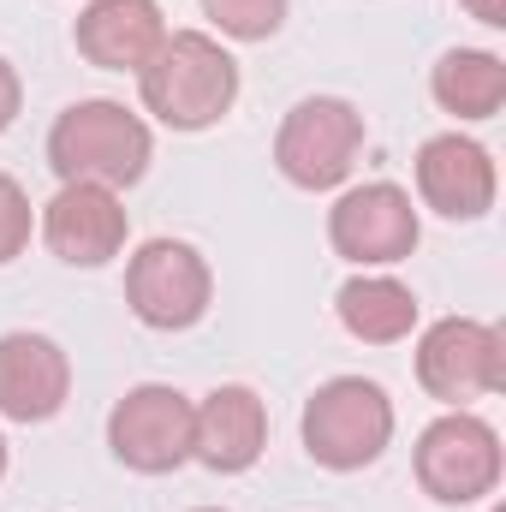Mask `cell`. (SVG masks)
I'll list each match as a JSON object with an SVG mask.
<instances>
[{"label":"cell","mask_w":506,"mask_h":512,"mask_svg":"<svg viewBox=\"0 0 506 512\" xmlns=\"http://www.w3.org/2000/svg\"><path fill=\"white\" fill-rule=\"evenodd\" d=\"M18 108H24V84H18V66L0 54V131L18 120Z\"/></svg>","instance_id":"d6986e66"},{"label":"cell","mask_w":506,"mask_h":512,"mask_svg":"<svg viewBox=\"0 0 506 512\" xmlns=\"http://www.w3.org/2000/svg\"><path fill=\"white\" fill-rule=\"evenodd\" d=\"M209 298H215V274H209L203 251L185 239H149L126 262V304L155 334L197 328L209 316Z\"/></svg>","instance_id":"8992f818"},{"label":"cell","mask_w":506,"mask_h":512,"mask_svg":"<svg viewBox=\"0 0 506 512\" xmlns=\"http://www.w3.org/2000/svg\"><path fill=\"white\" fill-rule=\"evenodd\" d=\"M0 477H6V435H0Z\"/></svg>","instance_id":"44dd1931"},{"label":"cell","mask_w":506,"mask_h":512,"mask_svg":"<svg viewBox=\"0 0 506 512\" xmlns=\"http://www.w3.org/2000/svg\"><path fill=\"white\" fill-rule=\"evenodd\" d=\"M286 6L292 0H203V18L233 42H268L286 24Z\"/></svg>","instance_id":"e0dca14e"},{"label":"cell","mask_w":506,"mask_h":512,"mask_svg":"<svg viewBox=\"0 0 506 512\" xmlns=\"http://www.w3.org/2000/svg\"><path fill=\"white\" fill-rule=\"evenodd\" d=\"M108 447L126 471L167 477L191 459V399L167 382H143L108 411Z\"/></svg>","instance_id":"ba28073f"},{"label":"cell","mask_w":506,"mask_h":512,"mask_svg":"<svg viewBox=\"0 0 506 512\" xmlns=\"http://www.w3.org/2000/svg\"><path fill=\"white\" fill-rule=\"evenodd\" d=\"M417 382L429 399L465 411L471 399L483 393H501L506 387V340L495 322H477V316H441L423 328L417 340Z\"/></svg>","instance_id":"5b68a950"},{"label":"cell","mask_w":506,"mask_h":512,"mask_svg":"<svg viewBox=\"0 0 506 512\" xmlns=\"http://www.w3.org/2000/svg\"><path fill=\"white\" fill-rule=\"evenodd\" d=\"M495 191H501V173H495V155L477 143V137H459V131H441L417 149V197L447 215V221H483L495 209Z\"/></svg>","instance_id":"30bf717a"},{"label":"cell","mask_w":506,"mask_h":512,"mask_svg":"<svg viewBox=\"0 0 506 512\" xmlns=\"http://www.w3.org/2000/svg\"><path fill=\"white\" fill-rule=\"evenodd\" d=\"M197 512H221V507H197Z\"/></svg>","instance_id":"7402d4cb"},{"label":"cell","mask_w":506,"mask_h":512,"mask_svg":"<svg viewBox=\"0 0 506 512\" xmlns=\"http://www.w3.org/2000/svg\"><path fill=\"white\" fill-rule=\"evenodd\" d=\"M393 441V399L364 376H334L304 399V453L322 471H364Z\"/></svg>","instance_id":"3957f363"},{"label":"cell","mask_w":506,"mask_h":512,"mask_svg":"<svg viewBox=\"0 0 506 512\" xmlns=\"http://www.w3.org/2000/svg\"><path fill=\"white\" fill-rule=\"evenodd\" d=\"M417 483L441 507H471L501 483V435L471 411H447L417 435Z\"/></svg>","instance_id":"52a82bcc"},{"label":"cell","mask_w":506,"mask_h":512,"mask_svg":"<svg viewBox=\"0 0 506 512\" xmlns=\"http://www.w3.org/2000/svg\"><path fill=\"white\" fill-rule=\"evenodd\" d=\"M72 42L102 72H143L149 54L167 42V18L155 0H90L72 24Z\"/></svg>","instance_id":"5bb4252c"},{"label":"cell","mask_w":506,"mask_h":512,"mask_svg":"<svg viewBox=\"0 0 506 512\" xmlns=\"http://www.w3.org/2000/svg\"><path fill=\"white\" fill-rule=\"evenodd\" d=\"M72 399V358L48 334H0V417L48 423Z\"/></svg>","instance_id":"7c38bea8"},{"label":"cell","mask_w":506,"mask_h":512,"mask_svg":"<svg viewBox=\"0 0 506 512\" xmlns=\"http://www.w3.org/2000/svg\"><path fill=\"white\" fill-rule=\"evenodd\" d=\"M30 227H36V215H30L24 185H18L12 173H0V268H6L12 256H24V245H30Z\"/></svg>","instance_id":"ac0fdd59"},{"label":"cell","mask_w":506,"mask_h":512,"mask_svg":"<svg viewBox=\"0 0 506 512\" xmlns=\"http://www.w3.org/2000/svg\"><path fill=\"white\" fill-rule=\"evenodd\" d=\"M268 447V405L251 387L227 382L203 393V405H191V459H203L221 477L251 471Z\"/></svg>","instance_id":"4fadbf2b"},{"label":"cell","mask_w":506,"mask_h":512,"mask_svg":"<svg viewBox=\"0 0 506 512\" xmlns=\"http://www.w3.org/2000/svg\"><path fill=\"white\" fill-rule=\"evenodd\" d=\"M334 310H340V328L364 346H399L417 328V292L393 274H352Z\"/></svg>","instance_id":"9a60e30c"},{"label":"cell","mask_w":506,"mask_h":512,"mask_svg":"<svg viewBox=\"0 0 506 512\" xmlns=\"http://www.w3.org/2000/svg\"><path fill=\"white\" fill-rule=\"evenodd\" d=\"M328 239L334 251L358 268H393L417 251L423 227H417V209H411V191L370 179V185H352L334 209H328Z\"/></svg>","instance_id":"9c48e42d"},{"label":"cell","mask_w":506,"mask_h":512,"mask_svg":"<svg viewBox=\"0 0 506 512\" xmlns=\"http://www.w3.org/2000/svg\"><path fill=\"white\" fill-rule=\"evenodd\" d=\"M459 6H465L477 24H489V30H501L506 24V0H459Z\"/></svg>","instance_id":"ffe728a7"},{"label":"cell","mask_w":506,"mask_h":512,"mask_svg":"<svg viewBox=\"0 0 506 512\" xmlns=\"http://www.w3.org/2000/svg\"><path fill=\"white\" fill-rule=\"evenodd\" d=\"M364 155V114L346 96H304L274 137V167L298 191H334Z\"/></svg>","instance_id":"277c9868"},{"label":"cell","mask_w":506,"mask_h":512,"mask_svg":"<svg viewBox=\"0 0 506 512\" xmlns=\"http://www.w3.org/2000/svg\"><path fill=\"white\" fill-rule=\"evenodd\" d=\"M149 161H155L149 126L131 114L126 102H108V96L72 102L48 131V167L60 173V185L126 191V185H137L149 173Z\"/></svg>","instance_id":"7a4b0ae2"},{"label":"cell","mask_w":506,"mask_h":512,"mask_svg":"<svg viewBox=\"0 0 506 512\" xmlns=\"http://www.w3.org/2000/svg\"><path fill=\"white\" fill-rule=\"evenodd\" d=\"M143 108L173 131H209L239 102V60L203 30H167V42L137 72Z\"/></svg>","instance_id":"6da1fadb"},{"label":"cell","mask_w":506,"mask_h":512,"mask_svg":"<svg viewBox=\"0 0 506 512\" xmlns=\"http://www.w3.org/2000/svg\"><path fill=\"white\" fill-rule=\"evenodd\" d=\"M48 251L72 268H102L126 251V203L108 185H60L42 209Z\"/></svg>","instance_id":"8fae6325"},{"label":"cell","mask_w":506,"mask_h":512,"mask_svg":"<svg viewBox=\"0 0 506 512\" xmlns=\"http://www.w3.org/2000/svg\"><path fill=\"white\" fill-rule=\"evenodd\" d=\"M429 96L453 120H495L506 102V60L489 48H453L429 72Z\"/></svg>","instance_id":"2e32d148"}]
</instances>
